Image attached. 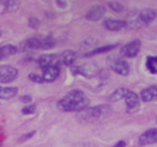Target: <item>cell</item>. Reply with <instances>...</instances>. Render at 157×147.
Here are the masks:
<instances>
[{"label":"cell","instance_id":"1","mask_svg":"<svg viewBox=\"0 0 157 147\" xmlns=\"http://www.w3.org/2000/svg\"><path fill=\"white\" fill-rule=\"evenodd\" d=\"M89 105V98L83 91L72 90L58 102V108L63 111H82Z\"/></svg>","mask_w":157,"mask_h":147},{"label":"cell","instance_id":"2","mask_svg":"<svg viewBox=\"0 0 157 147\" xmlns=\"http://www.w3.org/2000/svg\"><path fill=\"white\" fill-rule=\"evenodd\" d=\"M107 105H100V107H94V108H86L84 110L80 111V114L78 115V119L80 117V120L85 121H91L100 119L105 115V112L107 111Z\"/></svg>","mask_w":157,"mask_h":147},{"label":"cell","instance_id":"3","mask_svg":"<svg viewBox=\"0 0 157 147\" xmlns=\"http://www.w3.org/2000/svg\"><path fill=\"white\" fill-rule=\"evenodd\" d=\"M18 75L17 68L10 65H0V84H7L13 81Z\"/></svg>","mask_w":157,"mask_h":147},{"label":"cell","instance_id":"4","mask_svg":"<svg viewBox=\"0 0 157 147\" xmlns=\"http://www.w3.org/2000/svg\"><path fill=\"white\" fill-rule=\"evenodd\" d=\"M98 72H100V67H98L97 64H95V62H89V64H85L83 66L75 67L73 68V73L83 74L86 78H92V77L97 75Z\"/></svg>","mask_w":157,"mask_h":147},{"label":"cell","instance_id":"5","mask_svg":"<svg viewBox=\"0 0 157 147\" xmlns=\"http://www.w3.org/2000/svg\"><path fill=\"white\" fill-rule=\"evenodd\" d=\"M140 47H142V42L139 40L131 41L130 43H127V44H125L124 47H121L120 54H121L124 57H134L137 54L139 53Z\"/></svg>","mask_w":157,"mask_h":147},{"label":"cell","instance_id":"6","mask_svg":"<svg viewBox=\"0 0 157 147\" xmlns=\"http://www.w3.org/2000/svg\"><path fill=\"white\" fill-rule=\"evenodd\" d=\"M60 65H61L60 55H56V54H44V55H41L39 59V66L42 67L43 69L52 66L60 67Z\"/></svg>","mask_w":157,"mask_h":147},{"label":"cell","instance_id":"7","mask_svg":"<svg viewBox=\"0 0 157 147\" xmlns=\"http://www.w3.org/2000/svg\"><path fill=\"white\" fill-rule=\"evenodd\" d=\"M125 103H126V110L127 112H136L139 107H140V99L137 96V94H134L133 91H130L125 97Z\"/></svg>","mask_w":157,"mask_h":147},{"label":"cell","instance_id":"8","mask_svg":"<svg viewBox=\"0 0 157 147\" xmlns=\"http://www.w3.org/2000/svg\"><path fill=\"white\" fill-rule=\"evenodd\" d=\"M110 66H112V69L120 75H127L130 73V66L127 61H125L124 59H115Z\"/></svg>","mask_w":157,"mask_h":147},{"label":"cell","instance_id":"9","mask_svg":"<svg viewBox=\"0 0 157 147\" xmlns=\"http://www.w3.org/2000/svg\"><path fill=\"white\" fill-rule=\"evenodd\" d=\"M139 144L140 145H152L157 144V128L149 129L140 135L139 138Z\"/></svg>","mask_w":157,"mask_h":147},{"label":"cell","instance_id":"10","mask_svg":"<svg viewBox=\"0 0 157 147\" xmlns=\"http://www.w3.org/2000/svg\"><path fill=\"white\" fill-rule=\"evenodd\" d=\"M105 13V7L103 5H96L91 7L88 13H86V19L88 20H91V22H97L100 20Z\"/></svg>","mask_w":157,"mask_h":147},{"label":"cell","instance_id":"11","mask_svg":"<svg viewBox=\"0 0 157 147\" xmlns=\"http://www.w3.org/2000/svg\"><path fill=\"white\" fill-rule=\"evenodd\" d=\"M60 75V67L59 66H52V67H47L43 69V80L47 81V83H52V81L56 80L58 77Z\"/></svg>","mask_w":157,"mask_h":147},{"label":"cell","instance_id":"12","mask_svg":"<svg viewBox=\"0 0 157 147\" xmlns=\"http://www.w3.org/2000/svg\"><path fill=\"white\" fill-rule=\"evenodd\" d=\"M127 22L125 20H118V19H105L103 22V27L110 31H119L121 29L127 27Z\"/></svg>","mask_w":157,"mask_h":147},{"label":"cell","instance_id":"13","mask_svg":"<svg viewBox=\"0 0 157 147\" xmlns=\"http://www.w3.org/2000/svg\"><path fill=\"white\" fill-rule=\"evenodd\" d=\"M140 98L144 102H154L157 101V86H150L146 87L142 91L140 94Z\"/></svg>","mask_w":157,"mask_h":147},{"label":"cell","instance_id":"14","mask_svg":"<svg viewBox=\"0 0 157 147\" xmlns=\"http://www.w3.org/2000/svg\"><path fill=\"white\" fill-rule=\"evenodd\" d=\"M77 57H78V53L75 52V50H65L64 53H61V55H60L61 64H64L66 66L73 65L75 61L77 60Z\"/></svg>","mask_w":157,"mask_h":147},{"label":"cell","instance_id":"15","mask_svg":"<svg viewBox=\"0 0 157 147\" xmlns=\"http://www.w3.org/2000/svg\"><path fill=\"white\" fill-rule=\"evenodd\" d=\"M157 16V12L152 9H144L140 11L139 13V22L143 24H147L150 22H152Z\"/></svg>","mask_w":157,"mask_h":147},{"label":"cell","instance_id":"16","mask_svg":"<svg viewBox=\"0 0 157 147\" xmlns=\"http://www.w3.org/2000/svg\"><path fill=\"white\" fill-rule=\"evenodd\" d=\"M128 92V89H126V87H119L117 89L113 94L109 96V102L110 103H114V102H118L120 99H125V97H126V94Z\"/></svg>","mask_w":157,"mask_h":147},{"label":"cell","instance_id":"17","mask_svg":"<svg viewBox=\"0 0 157 147\" xmlns=\"http://www.w3.org/2000/svg\"><path fill=\"white\" fill-rule=\"evenodd\" d=\"M22 49L23 50H31V49H41V42L37 37H33L23 42L22 44Z\"/></svg>","mask_w":157,"mask_h":147},{"label":"cell","instance_id":"18","mask_svg":"<svg viewBox=\"0 0 157 147\" xmlns=\"http://www.w3.org/2000/svg\"><path fill=\"white\" fill-rule=\"evenodd\" d=\"M18 92L17 87H10V86H5L1 87L0 86V99H10L14 97Z\"/></svg>","mask_w":157,"mask_h":147},{"label":"cell","instance_id":"19","mask_svg":"<svg viewBox=\"0 0 157 147\" xmlns=\"http://www.w3.org/2000/svg\"><path fill=\"white\" fill-rule=\"evenodd\" d=\"M114 48H117V44H110V46H103V47H98V48H95L90 52L85 54V56H92V55H96V54H102L105 52H109V50H113Z\"/></svg>","mask_w":157,"mask_h":147},{"label":"cell","instance_id":"20","mask_svg":"<svg viewBox=\"0 0 157 147\" xmlns=\"http://www.w3.org/2000/svg\"><path fill=\"white\" fill-rule=\"evenodd\" d=\"M146 68L150 73L157 74V56H149L146 59Z\"/></svg>","mask_w":157,"mask_h":147},{"label":"cell","instance_id":"21","mask_svg":"<svg viewBox=\"0 0 157 147\" xmlns=\"http://www.w3.org/2000/svg\"><path fill=\"white\" fill-rule=\"evenodd\" d=\"M40 42H41V49H51L55 46V40L51 36L41 37Z\"/></svg>","mask_w":157,"mask_h":147},{"label":"cell","instance_id":"22","mask_svg":"<svg viewBox=\"0 0 157 147\" xmlns=\"http://www.w3.org/2000/svg\"><path fill=\"white\" fill-rule=\"evenodd\" d=\"M5 5H6V10L7 12H13L18 9L19 6V0H4Z\"/></svg>","mask_w":157,"mask_h":147},{"label":"cell","instance_id":"23","mask_svg":"<svg viewBox=\"0 0 157 147\" xmlns=\"http://www.w3.org/2000/svg\"><path fill=\"white\" fill-rule=\"evenodd\" d=\"M108 6L110 10H113L114 12H118V13L124 11V6L118 1H110V2H108Z\"/></svg>","mask_w":157,"mask_h":147},{"label":"cell","instance_id":"24","mask_svg":"<svg viewBox=\"0 0 157 147\" xmlns=\"http://www.w3.org/2000/svg\"><path fill=\"white\" fill-rule=\"evenodd\" d=\"M36 111V105H26L25 108H23L22 109V114L23 115H31V114H34Z\"/></svg>","mask_w":157,"mask_h":147},{"label":"cell","instance_id":"25","mask_svg":"<svg viewBox=\"0 0 157 147\" xmlns=\"http://www.w3.org/2000/svg\"><path fill=\"white\" fill-rule=\"evenodd\" d=\"M29 79H31V80L35 81V83H44L43 78H42V77H40V75H37V74H35V73L29 74Z\"/></svg>","mask_w":157,"mask_h":147},{"label":"cell","instance_id":"26","mask_svg":"<svg viewBox=\"0 0 157 147\" xmlns=\"http://www.w3.org/2000/svg\"><path fill=\"white\" fill-rule=\"evenodd\" d=\"M29 25L31 28H39L40 27V22L36 18H30L29 19Z\"/></svg>","mask_w":157,"mask_h":147},{"label":"cell","instance_id":"27","mask_svg":"<svg viewBox=\"0 0 157 147\" xmlns=\"http://www.w3.org/2000/svg\"><path fill=\"white\" fill-rule=\"evenodd\" d=\"M6 12H7V10H6V5H5V2H4V1H0V14L6 13Z\"/></svg>","mask_w":157,"mask_h":147},{"label":"cell","instance_id":"28","mask_svg":"<svg viewBox=\"0 0 157 147\" xmlns=\"http://www.w3.org/2000/svg\"><path fill=\"white\" fill-rule=\"evenodd\" d=\"M21 101H22L23 103H31V96H23V97L21 98Z\"/></svg>","mask_w":157,"mask_h":147},{"label":"cell","instance_id":"29","mask_svg":"<svg viewBox=\"0 0 157 147\" xmlns=\"http://www.w3.org/2000/svg\"><path fill=\"white\" fill-rule=\"evenodd\" d=\"M34 134H35V132H31V133L26 134V135H24V136H23V138H22L21 140H25V139H29V138H30V136H33Z\"/></svg>","mask_w":157,"mask_h":147},{"label":"cell","instance_id":"30","mask_svg":"<svg viewBox=\"0 0 157 147\" xmlns=\"http://www.w3.org/2000/svg\"><path fill=\"white\" fill-rule=\"evenodd\" d=\"M113 147H125V141H119L117 145H114Z\"/></svg>","mask_w":157,"mask_h":147},{"label":"cell","instance_id":"31","mask_svg":"<svg viewBox=\"0 0 157 147\" xmlns=\"http://www.w3.org/2000/svg\"><path fill=\"white\" fill-rule=\"evenodd\" d=\"M2 59H6V57H5V55H4L2 50H1V47H0V60H2Z\"/></svg>","mask_w":157,"mask_h":147},{"label":"cell","instance_id":"32","mask_svg":"<svg viewBox=\"0 0 157 147\" xmlns=\"http://www.w3.org/2000/svg\"><path fill=\"white\" fill-rule=\"evenodd\" d=\"M156 122H157V120H156Z\"/></svg>","mask_w":157,"mask_h":147}]
</instances>
